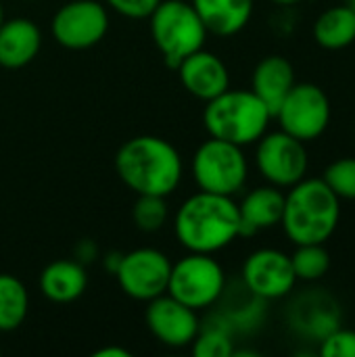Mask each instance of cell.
<instances>
[{
  "label": "cell",
  "instance_id": "obj_1",
  "mask_svg": "<svg viewBox=\"0 0 355 357\" xmlns=\"http://www.w3.org/2000/svg\"><path fill=\"white\" fill-rule=\"evenodd\" d=\"M174 234L190 253H218L241 236L239 203L232 197L197 192L174 215Z\"/></svg>",
  "mask_w": 355,
  "mask_h": 357
},
{
  "label": "cell",
  "instance_id": "obj_2",
  "mask_svg": "<svg viewBox=\"0 0 355 357\" xmlns=\"http://www.w3.org/2000/svg\"><path fill=\"white\" fill-rule=\"evenodd\" d=\"M115 172L136 195L169 197L182 182L184 165L169 140L159 136H136L119 146Z\"/></svg>",
  "mask_w": 355,
  "mask_h": 357
},
{
  "label": "cell",
  "instance_id": "obj_3",
  "mask_svg": "<svg viewBox=\"0 0 355 357\" xmlns=\"http://www.w3.org/2000/svg\"><path fill=\"white\" fill-rule=\"evenodd\" d=\"M341 222V199L322 178H303L285 195L280 226L293 245H326Z\"/></svg>",
  "mask_w": 355,
  "mask_h": 357
},
{
  "label": "cell",
  "instance_id": "obj_4",
  "mask_svg": "<svg viewBox=\"0 0 355 357\" xmlns=\"http://www.w3.org/2000/svg\"><path fill=\"white\" fill-rule=\"evenodd\" d=\"M274 115L253 90H224L207 100L203 123L211 138H220L239 146L255 144L270 128Z\"/></svg>",
  "mask_w": 355,
  "mask_h": 357
},
{
  "label": "cell",
  "instance_id": "obj_5",
  "mask_svg": "<svg viewBox=\"0 0 355 357\" xmlns=\"http://www.w3.org/2000/svg\"><path fill=\"white\" fill-rule=\"evenodd\" d=\"M151 36L169 67H178L188 54L205 48L207 27L186 0H161L149 17Z\"/></svg>",
  "mask_w": 355,
  "mask_h": 357
},
{
  "label": "cell",
  "instance_id": "obj_6",
  "mask_svg": "<svg viewBox=\"0 0 355 357\" xmlns=\"http://www.w3.org/2000/svg\"><path fill=\"white\" fill-rule=\"evenodd\" d=\"M190 172L201 190L234 197L249 178V161L243 146L209 138L195 151Z\"/></svg>",
  "mask_w": 355,
  "mask_h": 357
},
{
  "label": "cell",
  "instance_id": "obj_7",
  "mask_svg": "<svg viewBox=\"0 0 355 357\" xmlns=\"http://www.w3.org/2000/svg\"><path fill=\"white\" fill-rule=\"evenodd\" d=\"M226 291V272L209 253H190L172 264L167 295L201 312L220 301Z\"/></svg>",
  "mask_w": 355,
  "mask_h": 357
},
{
  "label": "cell",
  "instance_id": "obj_8",
  "mask_svg": "<svg viewBox=\"0 0 355 357\" xmlns=\"http://www.w3.org/2000/svg\"><path fill=\"white\" fill-rule=\"evenodd\" d=\"M331 115L333 107L328 94L320 86L310 82L295 84L274 113L280 130L301 142L318 140L328 130Z\"/></svg>",
  "mask_w": 355,
  "mask_h": 357
},
{
  "label": "cell",
  "instance_id": "obj_9",
  "mask_svg": "<svg viewBox=\"0 0 355 357\" xmlns=\"http://www.w3.org/2000/svg\"><path fill=\"white\" fill-rule=\"evenodd\" d=\"M255 149V165L262 178L278 188H291L308 176L310 157L305 142L285 130L266 132Z\"/></svg>",
  "mask_w": 355,
  "mask_h": 357
},
{
  "label": "cell",
  "instance_id": "obj_10",
  "mask_svg": "<svg viewBox=\"0 0 355 357\" xmlns=\"http://www.w3.org/2000/svg\"><path fill=\"white\" fill-rule=\"evenodd\" d=\"M169 272L172 261L163 251L142 247L121 255L115 278L128 297L149 303L151 299L167 293Z\"/></svg>",
  "mask_w": 355,
  "mask_h": 357
},
{
  "label": "cell",
  "instance_id": "obj_11",
  "mask_svg": "<svg viewBox=\"0 0 355 357\" xmlns=\"http://www.w3.org/2000/svg\"><path fill=\"white\" fill-rule=\"evenodd\" d=\"M54 40L69 50L96 46L109 29V10L98 0H69L52 17Z\"/></svg>",
  "mask_w": 355,
  "mask_h": 357
},
{
  "label": "cell",
  "instance_id": "obj_12",
  "mask_svg": "<svg viewBox=\"0 0 355 357\" xmlns=\"http://www.w3.org/2000/svg\"><path fill=\"white\" fill-rule=\"evenodd\" d=\"M245 289L259 301L285 299L299 282L291 264V255L280 249H257L243 264Z\"/></svg>",
  "mask_w": 355,
  "mask_h": 357
},
{
  "label": "cell",
  "instance_id": "obj_13",
  "mask_svg": "<svg viewBox=\"0 0 355 357\" xmlns=\"http://www.w3.org/2000/svg\"><path fill=\"white\" fill-rule=\"evenodd\" d=\"M144 320L153 337L165 347L174 349L192 345L201 331L197 310L184 305L167 293L149 301Z\"/></svg>",
  "mask_w": 355,
  "mask_h": 357
},
{
  "label": "cell",
  "instance_id": "obj_14",
  "mask_svg": "<svg viewBox=\"0 0 355 357\" xmlns=\"http://www.w3.org/2000/svg\"><path fill=\"white\" fill-rule=\"evenodd\" d=\"M176 69L184 90L199 100L207 102L230 88V73L226 63L205 48L188 54Z\"/></svg>",
  "mask_w": 355,
  "mask_h": 357
},
{
  "label": "cell",
  "instance_id": "obj_15",
  "mask_svg": "<svg viewBox=\"0 0 355 357\" xmlns=\"http://www.w3.org/2000/svg\"><path fill=\"white\" fill-rule=\"evenodd\" d=\"M285 211V192L278 186L266 184L249 190L239 203L241 236H253L280 224Z\"/></svg>",
  "mask_w": 355,
  "mask_h": 357
},
{
  "label": "cell",
  "instance_id": "obj_16",
  "mask_svg": "<svg viewBox=\"0 0 355 357\" xmlns=\"http://www.w3.org/2000/svg\"><path fill=\"white\" fill-rule=\"evenodd\" d=\"M40 48L42 31L31 19H4L0 25V67L21 69L38 56Z\"/></svg>",
  "mask_w": 355,
  "mask_h": 357
},
{
  "label": "cell",
  "instance_id": "obj_17",
  "mask_svg": "<svg viewBox=\"0 0 355 357\" xmlns=\"http://www.w3.org/2000/svg\"><path fill=\"white\" fill-rule=\"evenodd\" d=\"M291 324L297 333L320 343L328 333L341 326V312L337 301L326 293L305 295L293 305Z\"/></svg>",
  "mask_w": 355,
  "mask_h": 357
},
{
  "label": "cell",
  "instance_id": "obj_18",
  "mask_svg": "<svg viewBox=\"0 0 355 357\" xmlns=\"http://www.w3.org/2000/svg\"><path fill=\"white\" fill-rule=\"evenodd\" d=\"M297 84L295 79V67L291 65L289 59L280 54H270L264 56L251 75V90L264 100V105L270 109L274 115L285 96L291 92V88Z\"/></svg>",
  "mask_w": 355,
  "mask_h": 357
},
{
  "label": "cell",
  "instance_id": "obj_19",
  "mask_svg": "<svg viewBox=\"0 0 355 357\" xmlns=\"http://www.w3.org/2000/svg\"><path fill=\"white\" fill-rule=\"evenodd\" d=\"M88 274L77 259H59L48 264L40 274V291L52 303H71L84 295Z\"/></svg>",
  "mask_w": 355,
  "mask_h": 357
},
{
  "label": "cell",
  "instance_id": "obj_20",
  "mask_svg": "<svg viewBox=\"0 0 355 357\" xmlns=\"http://www.w3.org/2000/svg\"><path fill=\"white\" fill-rule=\"evenodd\" d=\"M209 33L228 38L247 27L253 15V0H190Z\"/></svg>",
  "mask_w": 355,
  "mask_h": 357
},
{
  "label": "cell",
  "instance_id": "obj_21",
  "mask_svg": "<svg viewBox=\"0 0 355 357\" xmlns=\"http://www.w3.org/2000/svg\"><path fill=\"white\" fill-rule=\"evenodd\" d=\"M314 40L326 50H343L355 44V13L345 6H331L314 21Z\"/></svg>",
  "mask_w": 355,
  "mask_h": 357
},
{
  "label": "cell",
  "instance_id": "obj_22",
  "mask_svg": "<svg viewBox=\"0 0 355 357\" xmlns=\"http://www.w3.org/2000/svg\"><path fill=\"white\" fill-rule=\"evenodd\" d=\"M29 310L25 284L13 274H0V333L17 331Z\"/></svg>",
  "mask_w": 355,
  "mask_h": 357
},
{
  "label": "cell",
  "instance_id": "obj_23",
  "mask_svg": "<svg viewBox=\"0 0 355 357\" xmlns=\"http://www.w3.org/2000/svg\"><path fill=\"white\" fill-rule=\"evenodd\" d=\"M291 264L297 280L316 282L322 280L331 270V253L324 245H295Z\"/></svg>",
  "mask_w": 355,
  "mask_h": 357
},
{
  "label": "cell",
  "instance_id": "obj_24",
  "mask_svg": "<svg viewBox=\"0 0 355 357\" xmlns=\"http://www.w3.org/2000/svg\"><path fill=\"white\" fill-rule=\"evenodd\" d=\"M134 224L144 232H157L165 226L169 218V209L165 203V197L155 195H138L134 209H132Z\"/></svg>",
  "mask_w": 355,
  "mask_h": 357
},
{
  "label": "cell",
  "instance_id": "obj_25",
  "mask_svg": "<svg viewBox=\"0 0 355 357\" xmlns=\"http://www.w3.org/2000/svg\"><path fill=\"white\" fill-rule=\"evenodd\" d=\"M322 180L341 201H355V157H341L326 165Z\"/></svg>",
  "mask_w": 355,
  "mask_h": 357
},
{
  "label": "cell",
  "instance_id": "obj_26",
  "mask_svg": "<svg viewBox=\"0 0 355 357\" xmlns=\"http://www.w3.org/2000/svg\"><path fill=\"white\" fill-rule=\"evenodd\" d=\"M192 354L197 357H230L234 354V343L226 328L216 326L203 333L199 331L192 341Z\"/></svg>",
  "mask_w": 355,
  "mask_h": 357
},
{
  "label": "cell",
  "instance_id": "obj_27",
  "mask_svg": "<svg viewBox=\"0 0 355 357\" xmlns=\"http://www.w3.org/2000/svg\"><path fill=\"white\" fill-rule=\"evenodd\" d=\"M320 357H355V331L354 328H335L318 343Z\"/></svg>",
  "mask_w": 355,
  "mask_h": 357
},
{
  "label": "cell",
  "instance_id": "obj_28",
  "mask_svg": "<svg viewBox=\"0 0 355 357\" xmlns=\"http://www.w3.org/2000/svg\"><path fill=\"white\" fill-rule=\"evenodd\" d=\"M161 0H105L109 8L128 19H149Z\"/></svg>",
  "mask_w": 355,
  "mask_h": 357
},
{
  "label": "cell",
  "instance_id": "obj_29",
  "mask_svg": "<svg viewBox=\"0 0 355 357\" xmlns=\"http://www.w3.org/2000/svg\"><path fill=\"white\" fill-rule=\"evenodd\" d=\"M96 357H130V351H126V349H121V347H103V349H98Z\"/></svg>",
  "mask_w": 355,
  "mask_h": 357
},
{
  "label": "cell",
  "instance_id": "obj_30",
  "mask_svg": "<svg viewBox=\"0 0 355 357\" xmlns=\"http://www.w3.org/2000/svg\"><path fill=\"white\" fill-rule=\"evenodd\" d=\"M119 261H121V253H109V255L105 257V266H107V270H109L111 274H115Z\"/></svg>",
  "mask_w": 355,
  "mask_h": 357
},
{
  "label": "cell",
  "instance_id": "obj_31",
  "mask_svg": "<svg viewBox=\"0 0 355 357\" xmlns=\"http://www.w3.org/2000/svg\"><path fill=\"white\" fill-rule=\"evenodd\" d=\"M272 2H276V4H280V6H291V4H297V2H301V0H272Z\"/></svg>",
  "mask_w": 355,
  "mask_h": 357
},
{
  "label": "cell",
  "instance_id": "obj_32",
  "mask_svg": "<svg viewBox=\"0 0 355 357\" xmlns=\"http://www.w3.org/2000/svg\"><path fill=\"white\" fill-rule=\"evenodd\" d=\"M343 4H345V6H349V8L355 13V0H343Z\"/></svg>",
  "mask_w": 355,
  "mask_h": 357
},
{
  "label": "cell",
  "instance_id": "obj_33",
  "mask_svg": "<svg viewBox=\"0 0 355 357\" xmlns=\"http://www.w3.org/2000/svg\"><path fill=\"white\" fill-rule=\"evenodd\" d=\"M4 23V10H2V6H0V25Z\"/></svg>",
  "mask_w": 355,
  "mask_h": 357
}]
</instances>
